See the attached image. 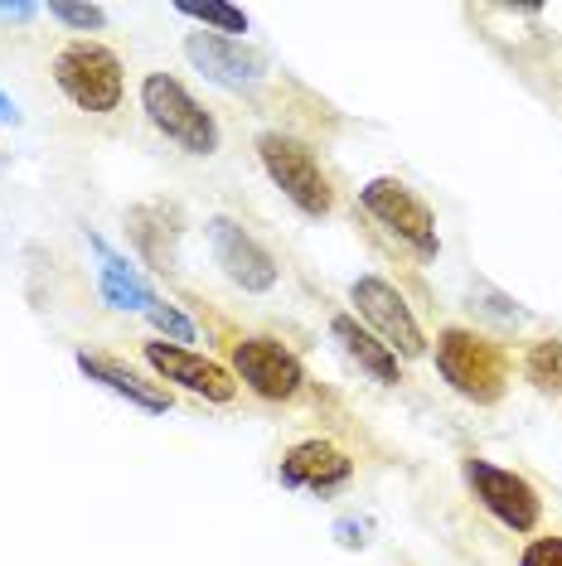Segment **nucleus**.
I'll return each mask as SVG.
<instances>
[{
	"instance_id": "f257e3e1",
	"label": "nucleus",
	"mask_w": 562,
	"mask_h": 566,
	"mask_svg": "<svg viewBox=\"0 0 562 566\" xmlns=\"http://www.w3.org/2000/svg\"><path fill=\"white\" fill-rule=\"evenodd\" d=\"M140 107H146L150 126L165 132V140H175L189 156H214L219 150V122H214V112L180 78H170V73H150L140 83Z\"/></svg>"
},
{
	"instance_id": "f03ea898",
	"label": "nucleus",
	"mask_w": 562,
	"mask_h": 566,
	"mask_svg": "<svg viewBox=\"0 0 562 566\" xmlns=\"http://www.w3.org/2000/svg\"><path fill=\"white\" fill-rule=\"evenodd\" d=\"M437 373L451 382L466 402H500L504 388H509V358L500 344L480 339L470 329H441L437 339Z\"/></svg>"
},
{
	"instance_id": "7ed1b4c3",
	"label": "nucleus",
	"mask_w": 562,
	"mask_h": 566,
	"mask_svg": "<svg viewBox=\"0 0 562 566\" xmlns=\"http://www.w3.org/2000/svg\"><path fill=\"white\" fill-rule=\"evenodd\" d=\"M54 83L59 93L83 112H117L122 102V59L93 40H73L54 54Z\"/></svg>"
},
{
	"instance_id": "20e7f679",
	"label": "nucleus",
	"mask_w": 562,
	"mask_h": 566,
	"mask_svg": "<svg viewBox=\"0 0 562 566\" xmlns=\"http://www.w3.org/2000/svg\"><path fill=\"white\" fill-rule=\"evenodd\" d=\"M258 160L262 170L272 175V185L287 195L305 218H325L335 209V195H330V179L321 170V160L301 146V140L281 136V132H262L258 136Z\"/></svg>"
},
{
	"instance_id": "39448f33",
	"label": "nucleus",
	"mask_w": 562,
	"mask_h": 566,
	"mask_svg": "<svg viewBox=\"0 0 562 566\" xmlns=\"http://www.w3.org/2000/svg\"><path fill=\"white\" fill-rule=\"evenodd\" d=\"M360 203L368 213L378 218L383 228H388L398 242H407L422 262H431V256L441 252V238H437V218H431V209L422 203L413 189L403 185V179H368V185L360 189Z\"/></svg>"
},
{
	"instance_id": "423d86ee",
	"label": "nucleus",
	"mask_w": 562,
	"mask_h": 566,
	"mask_svg": "<svg viewBox=\"0 0 562 566\" xmlns=\"http://www.w3.org/2000/svg\"><path fill=\"white\" fill-rule=\"evenodd\" d=\"M350 301H354V311H360V319L368 325V334L388 344L398 358H417L422 349H427L417 315L407 311V301L398 295V286H388L383 276H360L350 286Z\"/></svg>"
},
{
	"instance_id": "0eeeda50",
	"label": "nucleus",
	"mask_w": 562,
	"mask_h": 566,
	"mask_svg": "<svg viewBox=\"0 0 562 566\" xmlns=\"http://www.w3.org/2000/svg\"><path fill=\"white\" fill-rule=\"evenodd\" d=\"M461 474H466L470 494L480 499V509L495 513L504 527H514V533H533V527H539L543 504H539V494H533V484L519 480L514 470H500V465H490V460L470 455Z\"/></svg>"
},
{
	"instance_id": "6e6552de",
	"label": "nucleus",
	"mask_w": 562,
	"mask_h": 566,
	"mask_svg": "<svg viewBox=\"0 0 562 566\" xmlns=\"http://www.w3.org/2000/svg\"><path fill=\"white\" fill-rule=\"evenodd\" d=\"M204 233H209L214 262L223 266V276L233 281V286L252 291V295H262V291L277 286L281 266L272 262V252H267L252 233H242L233 218H209V223H204Z\"/></svg>"
},
{
	"instance_id": "1a4fd4ad",
	"label": "nucleus",
	"mask_w": 562,
	"mask_h": 566,
	"mask_svg": "<svg viewBox=\"0 0 562 566\" xmlns=\"http://www.w3.org/2000/svg\"><path fill=\"white\" fill-rule=\"evenodd\" d=\"M233 373L258 397H267V402H287V397H296L301 382H305L301 358L291 354L287 344L262 339V334H258V339L233 344Z\"/></svg>"
},
{
	"instance_id": "9d476101",
	"label": "nucleus",
	"mask_w": 562,
	"mask_h": 566,
	"mask_svg": "<svg viewBox=\"0 0 562 566\" xmlns=\"http://www.w3.org/2000/svg\"><path fill=\"white\" fill-rule=\"evenodd\" d=\"M140 354H146V364L156 368L165 382H180V388L199 392L204 402H233V392H238L233 373H228L223 364H214V358L189 354V349H180V344H165V339H150Z\"/></svg>"
},
{
	"instance_id": "9b49d317",
	"label": "nucleus",
	"mask_w": 562,
	"mask_h": 566,
	"mask_svg": "<svg viewBox=\"0 0 562 566\" xmlns=\"http://www.w3.org/2000/svg\"><path fill=\"white\" fill-rule=\"evenodd\" d=\"M277 480L287 484V489H311V494H335V489H344L354 480V460L344 455L340 446H330V441H301V446H291L287 455H281V465H277Z\"/></svg>"
},
{
	"instance_id": "f8f14e48",
	"label": "nucleus",
	"mask_w": 562,
	"mask_h": 566,
	"mask_svg": "<svg viewBox=\"0 0 562 566\" xmlns=\"http://www.w3.org/2000/svg\"><path fill=\"white\" fill-rule=\"evenodd\" d=\"M185 54L189 63L204 73V78L223 83V87H242L252 78H262L267 73V54H258V49L228 40V34H189L185 40Z\"/></svg>"
},
{
	"instance_id": "ddd939ff",
	"label": "nucleus",
	"mask_w": 562,
	"mask_h": 566,
	"mask_svg": "<svg viewBox=\"0 0 562 566\" xmlns=\"http://www.w3.org/2000/svg\"><path fill=\"white\" fill-rule=\"evenodd\" d=\"M79 368H83L87 382H102L107 392L126 397V402L140 407V411H170V392H165L160 382H146L140 373L117 364V358H107V354H79Z\"/></svg>"
},
{
	"instance_id": "4468645a",
	"label": "nucleus",
	"mask_w": 562,
	"mask_h": 566,
	"mask_svg": "<svg viewBox=\"0 0 562 566\" xmlns=\"http://www.w3.org/2000/svg\"><path fill=\"white\" fill-rule=\"evenodd\" d=\"M330 334H335V344L344 349L350 364H360L368 378L383 382V388H393V382H403V368H398V354L388 349L383 339H374L354 315H335L330 319Z\"/></svg>"
},
{
	"instance_id": "2eb2a0df",
	"label": "nucleus",
	"mask_w": 562,
	"mask_h": 566,
	"mask_svg": "<svg viewBox=\"0 0 562 566\" xmlns=\"http://www.w3.org/2000/svg\"><path fill=\"white\" fill-rule=\"evenodd\" d=\"M87 242H93V252H97V262H102V272H97L102 301H107L112 311H136V315H146L150 305H156V291H150L146 281L136 276V266H126V256H117L102 238H87Z\"/></svg>"
},
{
	"instance_id": "dca6fc26",
	"label": "nucleus",
	"mask_w": 562,
	"mask_h": 566,
	"mask_svg": "<svg viewBox=\"0 0 562 566\" xmlns=\"http://www.w3.org/2000/svg\"><path fill=\"white\" fill-rule=\"evenodd\" d=\"M126 233H132V242L140 248V256H146L156 272H165V266H175V248L165 238H180V228H175V213L160 209V203H146V209H132L126 213Z\"/></svg>"
},
{
	"instance_id": "f3484780",
	"label": "nucleus",
	"mask_w": 562,
	"mask_h": 566,
	"mask_svg": "<svg viewBox=\"0 0 562 566\" xmlns=\"http://www.w3.org/2000/svg\"><path fill=\"white\" fill-rule=\"evenodd\" d=\"M175 15L199 20V24L223 30V34H248V15H242L238 6H219V0H204V6H195V0H175Z\"/></svg>"
},
{
	"instance_id": "a211bd4d",
	"label": "nucleus",
	"mask_w": 562,
	"mask_h": 566,
	"mask_svg": "<svg viewBox=\"0 0 562 566\" xmlns=\"http://www.w3.org/2000/svg\"><path fill=\"white\" fill-rule=\"evenodd\" d=\"M529 378L539 382V388H562V344H533L529 354Z\"/></svg>"
},
{
	"instance_id": "6ab92c4d",
	"label": "nucleus",
	"mask_w": 562,
	"mask_h": 566,
	"mask_svg": "<svg viewBox=\"0 0 562 566\" xmlns=\"http://www.w3.org/2000/svg\"><path fill=\"white\" fill-rule=\"evenodd\" d=\"M146 319H150V325H156L170 344H189V339H195V325H189V319H185L180 311H175L170 301H160V295H156V305L146 311Z\"/></svg>"
},
{
	"instance_id": "aec40b11",
	"label": "nucleus",
	"mask_w": 562,
	"mask_h": 566,
	"mask_svg": "<svg viewBox=\"0 0 562 566\" xmlns=\"http://www.w3.org/2000/svg\"><path fill=\"white\" fill-rule=\"evenodd\" d=\"M49 15L63 20V24H73V30H102V24H107V10H102V6H69V0H54V6H49Z\"/></svg>"
},
{
	"instance_id": "412c9836",
	"label": "nucleus",
	"mask_w": 562,
	"mask_h": 566,
	"mask_svg": "<svg viewBox=\"0 0 562 566\" xmlns=\"http://www.w3.org/2000/svg\"><path fill=\"white\" fill-rule=\"evenodd\" d=\"M519 566H562V537H539V543H529Z\"/></svg>"
},
{
	"instance_id": "4be33fe9",
	"label": "nucleus",
	"mask_w": 562,
	"mask_h": 566,
	"mask_svg": "<svg viewBox=\"0 0 562 566\" xmlns=\"http://www.w3.org/2000/svg\"><path fill=\"white\" fill-rule=\"evenodd\" d=\"M335 543H340V547H350V552H354V547H364V543H368V523L340 518V523H335Z\"/></svg>"
},
{
	"instance_id": "5701e85b",
	"label": "nucleus",
	"mask_w": 562,
	"mask_h": 566,
	"mask_svg": "<svg viewBox=\"0 0 562 566\" xmlns=\"http://www.w3.org/2000/svg\"><path fill=\"white\" fill-rule=\"evenodd\" d=\"M34 15H40V6H30V0H15V6L0 0V20H34Z\"/></svg>"
},
{
	"instance_id": "b1692460",
	"label": "nucleus",
	"mask_w": 562,
	"mask_h": 566,
	"mask_svg": "<svg viewBox=\"0 0 562 566\" xmlns=\"http://www.w3.org/2000/svg\"><path fill=\"white\" fill-rule=\"evenodd\" d=\"M0 122H10V126L20 122V107H15V102H10L6 93H0Z\"/></svg>"
}]
</instances>
